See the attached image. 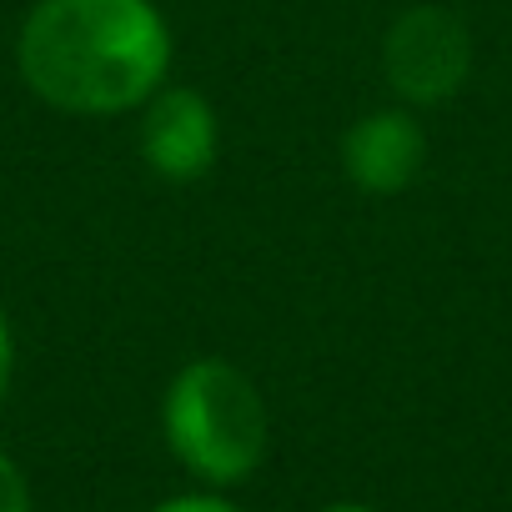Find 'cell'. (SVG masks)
Listing matches in <instances>:
<instances>
[{"label": "cell", "instance_id": "1", "mask_svg": "<svg viewBox=\"0 0 512 512\" xmlns=\"http://www.w3.org/2000/svg\"><path fill=\"white\" fill-rule=\"evenodd\" d=\"M171 61L146 0H41L21 31V71L41 101L76 116H111L156 96Z\"/></svg>", "mask_w": 512, "mask_h": 512}, {"label": "cell", "instance_id": "2", "mask_svg": "<svg viewBox=\"0 0 512 512\" xmlns=\"http://www.w3.org/2000/svg\"><path fill=\"white\" fill-rule=\"evenodd\" d=\"M166 437L191 472L211 482H236L267 452V407L231 362L206 357L171 382Z\"/></svg>", "mask_w": 512, "mask_h": 512}, {"label": "cell", "instance_id": "3", "mask_svg": "<svg viewBox=\"0 0 512 512\" xmlns=\"http://www.w3.org/2000/svg\"><path fill=\"white\" fill-rule=\"evenodd\" d=\"M472 66V41L467 26L452 11L417 6L407 11L392 36H387V76L407 101H447Z\"/></svg>", "mask_w": 512, "mask_h": 512}, {"label": "cell", "instance_id": "4", "mask_svg": "<svg viewBox=\"0 0 512 512\" xmlns=\"http://www.w3.org/2000/svg\"><path fill=\"white\" fill-rule=\"evenodd\" d=\"M141 156L171 181H191L216 156V116L196 91H161L141 121Z\"/></svg>", "mask_w": 512, "mask_h": 512}, {"label": "cell", "instance_id": "5", "mask_svg": "<svg viewBox=\"0 0 512 512\" xmlns=\"http://www.w3.org/2000/svg\"><path fill=\"white\" fill-rule=\"evenodd\" d=\"M342 156H347V176H352L362 191L387 196V191H402V186L422 171L427 141H422V131H417L412 116H402V111H377V116H367V121H357V126L347 131Z\"/></svg>", "mask_w": 512, "mask_h": 512}, {"label": "cell", "instance_id": "6", "mask_svg": "<svg viewBox=\"0 0 512 512\" xmlns=\"http://www.w3.org/2000/svg\"><path fill=\"white\" fill-rule=\"evenodd\" d=\"M0 512H31V492L26 477L11 457H0Z\"/></svg>", "mask_w": 512, "mask_h": 512}, {"label": "cell", "instance_id": "7", "mask_svg": "<svg viewBox=\"0 0 512 512\" xmlns=\"http://www.w3.org/2000/svg\"><path fill=\"white\" fill-rule=\"evenodd\" d=\"M156 512H236V507H226V502H216V497H176V502H166V507H156Z\"/></svg>", "mask_w": 512, "mask_h": 512}, {"label": "cell", "instance_id": "8", "mask_svg": "<svg viewBox=\"0 0 512 512\" xmlns=\"http://www.w3.org/2000/svg\"><path fill=\"white\" fill-rule=\"evenodd\" d=\"M6 382H11V332L6 317H0V397H6Z\"/></svg>", "mask_w": 512, "mask_h": 512}, {"label": "cell", "instance_id": "9", "mask_svg": "<svg viewBox=\"0 0 512 512\" xmlns=\"http://www.w3.org/2000/svg\"><path fill=\"white\" fill-rule=\"evenodd\" d=\"M332 512H372V507H332Z\"/></svg>", "mask_w": 512, "mask_h": 512}]
</instances>
